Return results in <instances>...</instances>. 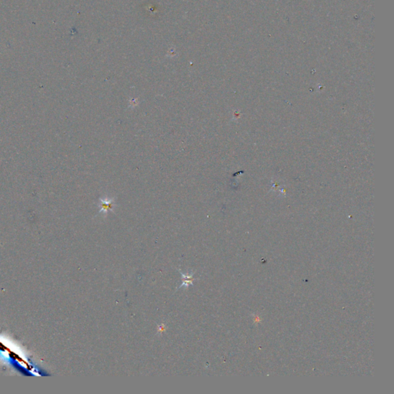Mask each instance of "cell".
Wrapping results in <instances>:
<instances>
[{"instance_id": "2", "label": "cell", "mask_w": 394, "mask_h": 394, "mask_svg": "<svg viewBox=\"0 0 394 394\" xmlns=\"http://www.w3.org/2000/svg\"><path fill=\"white\" fill-rule=\"evenodd\" d=\"M166 331V326L165 324L162 323L161 325H158V332L159 333H162Z\"/></svg>"}, {"instance_id": "1", "label": "cell", "mask_w": 394, "mask_h": 394, "mask_svg": "<svg viewBox=\"0 0 394 394\" xmlns=\"http://www.w3.org/2000/svg\"><path fill=\"white\" fill-rule=\"evenodd\" d=\"M179 272H180V273L181 274V278H182V280H183V282H182L181 285L179 286L178 289H180V288L182 287L187 288L188 287V286H191V285L193 284V282L196 280L194 279V277H194L195 272L194 273L192 272V273H187V274H184L183 273H182L181 270H179Z\"/></svg>"}]
</instances>
